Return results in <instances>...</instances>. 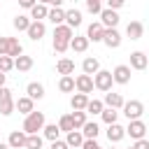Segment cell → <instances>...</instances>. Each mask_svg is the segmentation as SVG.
<instances>
[{
  "instance_id": "1",
  "label": "cell",
  "mask_w": 149,
  "mask_h": 149,
  "mask_svg": "<svg viewBox=\"0 0 149 149\" xmlns=\"http://www.w3.org/2000/svg\"><path fill=\"white\" fill-rule=\"evenodd\" d=\"M72 35H74V33H72L70 26H65V23L54 26V51H56V54H65Z\"/></svg>"
},
{
  "instance_id": "2",
  "label": "cell",
  "mask_w": 149,
  "mask_h": 149,
  "mask_svg": "<svg viewBox=\"0 0 149 149\" xmlns=\"http://www.w3.org/2000/svg\"><path fill=\"white\" fill-rule=\"evenodd\" d=\"M47 123V119H44V112H28L26 114V119H23V133L26 135H33V133H37V130H42V126Z\"/></svg>"
},
{
  "instance_id": "3",
  "label": "cell",
  "mask_w": 149,
  "mask_h": 149,
  "mask_svg": "<svg viewBox=\"0 0 149 149\" xmlns=\"http://www.w3.org/2000/svg\"><path fill=\"white\" fill-rule=\"evenodd\" d=\"M91 77H93V88H98V91H112L114 79H112V72L109 70H98Z\"/></svg>"
},
{
  "instance_id": "4",
  "label": "cell",
  "mask_w": 149,
  "mask_h": 149,
  "mask_svg": "<svg viewBox=\"0 0 149 149\" xmlns=\"http://www.w3.org/2000/svg\"><path fill=\"white\" fill-rule=\"evenodd\" d=\"M123 130H126V135H130L133 140H140V137L147 135V123H144L142 119H130Z\"/></svg>"
},
{
  "instance_id": "5",
  "label": "cell",
  "mask_w": 149,
  "mask_h": 149,
  "mask_svg": "<svg viewBox=\"0 0 149 149\" xmlns=\"http://www.w3.org/2000/svg\"><path fill=\"white\" fill-rule=\"evenodd\" d=\"M14 112V98H12V91L7 86H0V114L2 116H9Z\"/></svg>"
},
{
  "instance_id": "6",
  "label": "cell",
  "mask_w": 149,
  "mask_h": 149,
  "mask_svg": "<svg viewBox=\"0 0 149 149\" xmlns=\"http://www.w3.org/2000/svg\"><path fill=\"white\" fill-rule=\"evenodd\" d=\"M121 109H123V114L128 116V121H130V119H140V116L144 114V105H142L140 100H128V102L121 105Z\"/></svg>"
},
{
  "instance_id": "7",
  "label": "cell",
  "mask_w": 149,
  "mask_h": 149,
  "mask_svg": "<svg viewBox=\"0 0 149 149\" xmlns=\"http://www.w3.org/2000/svg\"><path fill=\"white\" fill-rule=\"evenodd\" d=\"M100 42H102L105 47H109V49H119V47H121V33H119L116 28H105Z\"/></svg>"
},
{
  "instance_id": "8",
  "label": "cell",
  "mask_w": 149,
  "mask_h": 149,
  "mask_svg": "<svg viewBox=\"0 0 149 149\" xmlns=\"http://www.w3.org/2000/svg\"><path fill=\"white\" fill-rule=\"evenodd\" d=\"M100 23L105 28H116L119 26V12L116 9H100Z\"/></svg>"
},
{
  "instance_id": "9",
  "label": "cell",
  "mask_w": 149,
  "mask_h": 149,
  "mask_svg": "<svg viewBox=\"0 0 149 149\" xmlns=\"http://www.w3.org/2000/svg\"><path fill=\"white\" fill-rule=\"evenodd\" d=\"M26 33H28V37L33 42H40L44 37V33H47V26H44V21H30V26L26 28Z\"/></svg>"
},
{
  "instance_id": "10",
  "label": "cell",
  "mask_w": 149,
  "mask_h": 149,
  "mask_svg": "<svg viewBox=\"0 0 149 149\" xmlns=\"http://www.w3.org/2000/svg\"><path fill=\"white\" fill-rule=\"evenodd\" d=\"M74 88L79 91V93H91L93 91V77L91 74H79V77H74Z\"/></svg>"
},
{
  "instance_id": "11",
  "label": "cell",
  "mask_w": 149,
  "mask_h": 149,
  "mask_svg": "<svg viewBox=\"0 0 149 149\" xmlns=\"http://www.w3.org/2000/svg\"><path fill=\"white\" fill-rule=\"evenodd\" d=\"M147 63H149V58H147L144 51H133L128 68H130V70H147Z\"/></svg>"
},
{
  "instance_id": "12",
  "label": "cell",
  "mask_w": 149,
  "mask_h": 149,
  "mask_svg": "<svg viewBox=\"0 0 149 149\" xmlns=\"http://www.w3.org/2000/svg\"><path fill=\"white\" fill-rule=\"evenodd\" d=\"M9 149H26V133L23 130H12L7 137Z\"/></svg>"
},
{
  "instance_id": "13",
  "label": "cell",
  "mask_w": 149,
  "mask_h": 149,
  "mask_svg": "<svg viewBox=\"0 0 149 149\" xmlns=\"http://www.w3.org/2000/svg\"><path fill=\"white\" fill-rule=\"evenodd\" d=\"M81 142H84V135H81V130H79V128H72V130H68V133H65V144H68L70 149H79V147H81Z\"/></svg>"
},
{
  "instance_id": "14",
  "label": "cell",
  "mask_w": 149,
  "mask_h": 149,
  "mask_svg": "<svg viewBox=\"0 0 149 149\" xmlns=\"http://www.w3.org/2000/svg\"><path fill=\"white\" fill-rule=\"evenodd\" d=\"M102 33H105V26H102L100 21H93V23L88 26V30H86V40H88V42H100V40H102Z\"/></svg>"
},
{
  "instance_id": "15",
  "label": "cell",
  "mask_w": 149,
  "mask_h": 149,
  "mask_svg": "<svg viewBox=\"0 0 149 149\" xmlns=\"http://www.w3.org/2000/svg\"><path fill=\"white\" fill-rule=\"evenodd\" d=\"M112 79H114L116 84H128V81H130V68H128V65H116V68L112 70Z\"/></svg>"
},
{
  "instance_id": "16",
  "label": "cell",
  "mask_w": 149,
  "mask_h": 149,
  "mask_svg": "<svg viewBox=\"0 0 149 149\" xmlns=\"http://www.w3.org/2000/svg\"><path fill=\"white\" fill-rule=\"evenodd\" d=\"M126 100H123V95L121 93H114V91H105V100H102V105L105 107H114V109H121V105H123Z\"/></svg>"
},
{
  "instance_id": "17",
  "label": "cell",
  "mask_w": 149,
  "mask_h": 149,
  "mask_svg": "<svg viewBox=\"0 0 149 149\" xmlns=\"http://www.w3.org/2000/svg\"><path fill=\"white\" fill-rule=\"evenodd\" d=\"M68 47H70L72 51H77V54H84V51L88 49V40H86V35H72Z\"/></svg>"
},
{
  "instance_id": "18",
  "label": "cell",
  "mask_w": 149,
  "mask_h": 149,
  "mask_svg": "<svg viewBox=\"0 0 149 149\" xmlns=\"http://www.w3.org/2000/svg\"><path fill=\"white\" fill-rule=\"evenodd\" d=\"M126 35H128L130 40H140V37L144 35V23H142V21H130V23L126 26Z\"/></svg>"
},
{
  "instance_id": "19",
  "label": "cell",
  "mask_w": 149,
  "mask_h": 149,
  "mask_svg": "<svg viewBox=\"0 0 149 149\" xmlns=\"http://www.w3.org/2000/svg\"><path fill=\"white\" fill-rule=\"evenodd\" d=\"M123 137H126L123 126H119V123H109V126H107V140H109V142H121Z\"/></svg>"
},
{
  "instance_id": "20",
  "label": "cell",
  "mask_w": 149,
  "mask_h": 149,
  "mask_svg": "<svg viewBox=\"0 0 149 149\" xmlns=\"http://www.w3.org/2000/svg\"><path fill=\"white\" fill-rule=\"evenodd\" d=\"M14 109H19L21 114H28V112H33V109H35V100H33V98H28V95H23V98L14 100Z\"/></svg>"
},
{
  "instance_id": "21",
  "label": "cell",
  "mask_w": 149,
  "mask_h": 149,
  "mask_svg": "<svg viewBox=\"0 0 149 149\" xmlns=\"http://www.w3.org/2000/svg\"><path fill=\"white\" fill-rule=\"evenodd\" d=\"M81 19H84V16H81V12H79V9H68V12H65V21H63V23H65V26H70V28H77V26H81Z\"/></svg>"
},
{
  "instance_id": "22",
  "label": "cell",
  "mask_w": 149,
  "mask_h": 149,
  "mask_svg": "<svg viewBox=\"0 0 149 149\" xmlns=\"http://www.w3.org/2000/svg\"><path fill=\"white\" fill-rule=\"evenodd\" d=\"M26 93H28V98H33V100H42V98H44V86H42L40 81H30V84L26 86Z\"/></svg>"
},
{
  "instance_id": "23",
  "label": "cell",
  "mask_w": 149,
  "mask_h": 149,
  "mask_svg": "<svg viewBox=\"0 0 149 149\" xmlns=\"http://www.w3.org/2000/svg\"><path fill=\"white\" fill-rule=\"evenodd\" d=\"M47 5H42V2H35L33 7H30V21H44L47 19Z\"/></svg>"
},
{
  "instance_id": "24",
  "label": "cell",
  "mask_w": 149,
  "mask_h": 149,
  "mask_svg": "<svg viewBox=\"0 0 149 149\" xmlns=\"http://www.w3.org/2000/svg\"><path fill=\"white\" fill-rule=\"evenodd\" d=\"M81 70H84V74H95L100 70V61L93 58V56H86L84 63H81Z\"/></svg>"
},
{
  "instance_id": "25",
  "label": "cell",
  "mask_w": 149,
  "mask_h": 149,
  "mask_svg": "<svg viewBox=\"0 0 149 149\" xmlns=\"http://www.w3.org/2000/svg\"><path fill=\"white\" fill-rule=\"evenodd\" d=\"M58 91H61V93H72V91H74V77H72V74H61V79H58Z\"/></svg>"
},
{
  "instance_id": "26",
  "label": "cell",
  "mask_w": 149,
  "mask_h": 149,
  "mask_svg": "<svg viewBox=\"0 0 149 149\" xmlns=\"http://www.w3.org/2000/svg\"><path fill=\"white\" fill-rule=\"evenodd\" d=\"M98 133H100V128H98L95 121H86V123L81 126V135H84V140H95Z\"/></svg>"
},
{
  "instance_id": "27",
  "label": "cell",
  "mask_w": 149,
  "mask_h": 149,
  "mask_svg": "<svg viewBox=\"0 0 149 149\" xmlns=\"http://www.w3.org/2000/svg\"><path fill=\"white\" fill-rule=\"evenodd\" d=\"M47 19H49L54 26H61V23L65 21V9H63V7H54V9L47 12Z\"/></svg>"
},
{
  "instance_id": "28",
  "label": "cell",
  "mask_w": 149,
  "mask_h": 149,
  "mask_svg": "<svg viewBox=\"0 0 149 149\" xmlns=\"http://www.w3.org/2000/svg\"><path fill=\"white\" fill-rule=\"evenodd\" d=\"M21 54H23V47H21V42H19L16 37H7V56L16 58V56H21Z\"/></svg>"
},
{
  "instance_id": "29",
  "label": "cell",
  "mask_w": 149,
  "mask_h": 149,
  "mask_svg": "<svg viewBox=\"0 0 149 149\" xmlns=\"http://www.w3.org/2000/svg\"><path fill=\"white\" fill-rule=\"evenodd\" d=\"M14 68H16L19 72H28V70L33 68V56H23V54L16 56V58H14Z\"/></svg>"
},
{
  "instance_id": "30",
  "label": "cell",
  "mask_w": 149,
  "mask_h": 149,
  "mask_svg": "<svg viewBox=\"0 0 149 149\" xmlns=\"http://www.w3.org/2000/svg\"><path fill=\"white\" fill-rule=\"evenodd\" d=\"M42 135H44V140L54 142V140H58V135H61V128H58L56 123H44V126H42Z\"/></svg>"
},
{
  "instance_id": "31",
  "label": "cell",
  "mask_w": 149,
  "mask_h": 149,
  "mask_svg": "<svg viewBox=\"0 0 149 149\" xmlns=\"http://www.w3.org/2000/svg\"><path fill=\"white\" fill-rule=\"evenodd\" d=\"M56 72H58V74H72V72H74V61L61 58V61L56 63Z\"/></svg>"
},
{
  "instance_id": "32",
  "label": "cell",
  "mask_w": 149,
  "mask_h": 149,
  "mask_svg": "<svg viewBox=\"0 0 149 149\" xmlns=\"http://www.w3.org/2000/svg\"><path fill=\"white\" fill-rule=\"evenodd\" d=\"M86 102H88V95H86V93H79V91L70 98V107H72V109H84Z\"/></svg>"
},
{
  "instance_id": "33",
  "label": "cell",
  "mask_w": 149,
  "mask_h": 149,
  "mask_svg": "<svg viewBox=\"0 0 149 149\" xmlns=\"http://www.w3.org/2000/svg\"><path fill=\"white\" fill-rule=\"evenodd\" d=\"M100 116H102V121L109 126V123H116V119H119V112H116L114 107H102Z\"/></svg>"
},
{
  "instance_id": "34",
  "label": "cell",
  "mask_w": 149,
  "mask_h": 149,
  "mask_svg": "<svg viewBox=\"0 0 149 149\" xmlns=\"http://www.w3.org/2000/svg\"><path fill=\"white\" fill-rule=\"evenodd\" d=\"M70 121H72V128H81V126L86 123V112H84V109H74V112L70 114Z\"/></svg>"
},
{
  "instance_id": "35",
  "label": "cell",
  "mask_w": 149,
  "mask_h": 149,
  "mask_svg": "<svg viewBox=\"0 0 149 149\" xmlns=\"http://www.w3.org/2000/svg\"><path fill=\"white\" fill-rule=\"evenodd\" d=\"M42 142H44V137L37 135V133L26 135V149H42Z\"/></svg>"
},
{
  "instance_id": "36",
  "label": "cell",
  "mask_w": 149,
  "mask_h": 149,
  "mask_svg": "<svg viewBox=\"0 0 149 149\" xmlns=\"http://www.w3.org/2000/svg\"><path fill=\"white\" fill-rule=\"evenodd\" d=\"M102 107H105V105H102V100H95V98H93V100H88V102H86L84 112H86V114H100V112H102Z\"/></svg>"
},
{
  "instance_id": "37",
  "label": "cell",
  "mask_w": 149,
  "mask_h": 149,
  "mask_svg": "<svg viewBox=\"0 0 149 149\" xmlns=\"http://www.w3.org/2000/svg\"><path fill=\"white\" fill-rule=\"evenodd\" d=\"M12 23H14V28H16L19 33H21V30H26V28L30 26V19H28V16H23V14H16Z\"/></svg>"
},
{
  "instance_id": "38",
  "label": "cell",
  "mask_w": 149,
  "mask_h": 149,
  "mask_svg": "<svg viewBox=\"0 0 149 149\" xmlns=\"http://www.w3.org/2000/svg\"><path fill=\"white\" fill-rule=\"evenodd\" d=\"M12 68H14V58H12V56H7V54H5V56H0V72H5V74H7Z\"/></svg>"
},
{
  "instance_id": "39",
  "label": "cell",
  "mask_w": 149,
  "mask_h": 149,
  "mask_svg": "<svg viewBox=\"0 0 149 149\" xmlns=\"http://www.w3.org/2000/svg\"><path fill=\"white\" fill-rule=\"evenodd\" d=\"M58 128H61V133H68V130H72V121H70V114H63L61 119H58V123H56Z\"/></svg>"
},
{
  "instance_id": "40",
  "label": "cell",
  "mask_w": 149,
  "mask_h": 149,
  "mask_svg": "<svg viewBox=\"0 0 149 149\" xmlns=\"http://www.w3.org/2000/svg\"><path fill=\"white\" fill-rule=\"evenodd\" d=\"M86 9H88L91 14H100L102 2H100V0H86Z\"/></svg>"
},
{
  "instance_id": "41",
  "label": "cell",
  "mask_w": 149,
  "mask_h": 149,
  "mask_svg": "<svg viewBox=\"0 0 149 149\" xmlns=\"http://www.w3.org/2000/svg\"><path fill=\"white\" fill-rule=\"evenodd\" d=\"M102 2H107L109 9H121V7L126 5V0H102Z\"/></svg>"
},
{
  "instance_id": "42",
  "label": "cell",
  "mask_w": 149,
  "mask_h": 149,
  "mask_svg": "<svg viewBox=\"0 0 149 149\" xmlns=\"http://www.w3.org/2000/svg\"><path fill=\"white\" fill-rule=\"evenodd\" d=\"M79 149H102V147H100V144H98L95 140H84Z\"/></svg>"
},
{
  "instance_id": "43",
  "label": "cell",
  "mask_w": 149,
  "mask_h": 149,
  "mask_svg": "<svg viewBox=\"0 0 149 149\" xmlns=\"http://www.w3.org/2000/svg\"><path fill=\"white\" fill-rule=\"evenodd\" d=\"M133 149H149V140H144V137H140V140H135V144H133Z\"/></svg>"
},
{
  "instance_id": "44",
  "label": "cell",
  "mask_w": 149,
  "mask_h": 149,
  "mask_svg": "<svg viewBox=\"0 0 149 149\" xmlns=\"http://www.w3.org/2000/svg\"><path fill=\"white\" fill-rule=\"evenodd\" d=\"M51 149H70V147L65 144V140H54L51 142Z\"/></svg>"
},
{
  "instance_id": "45",
  "label": "cell",
  "mask_w": 149,
  "mask_h": 149,
  "mask_svg": "<svg viewBox=\"0 0 149 149\" xmlns=\"http://www.w3.org/2000/svg\"><path fill=\"white\" fill-rule=\"evenodd\" d=\"M35 2H37V0H19V7H23V9H30Z\"/></svg>"
},
{
  "instance_id": "46",
  "label": "cell",
  "mask_w": 149,
  "mask_h": 149,
  "mask_svg": "<svg viewBox=\"0 0 149 149\" xmlns=\"http://www.w3.org/2000/svg\"><path fill=\"white\" fill-rule=\"evenodd\" d=\"M7 54V37H0V56Z\"/></svg>"
},
{
  "instance_id": "47",
  "label": "cell",
  "mask_w": 149,
  "mask_h": 149,
  "mask_svg": "<svg viewBox=\"0 0 149 149\" xmlns=\"http://www.w3.org/2000/svg\"><path fill=\"white\" fill-rule=\"evenodd\" d=\"M47 5H54V7H61V5H63V0H49Z\"/></svg>"
},
{
  "instance_id": "48",
  "label": "cell",
  "mask_w": 149,
  "mask_h": 149,
  "mask_svg": "<svg viewBox=\"0 0 149 149\" xmlns=\"http://www.w3.org/2000/svg\"><path fill=\"white\" fill-rule=\"evenodd\" d=\"M5 79H7V74H5V72H0V86H5Z\"/></svg>"
},
{
  "instance_id": "49",
  "label": "cell",
  "mask_w": 149,
  "mask_h": 149,
  "mask_svg": "<svg viewBox=\"0 0 149 149\" xmlns=\"http://www.w3.org/2000/svg\"><path fill=\"white\" fill-rule=\"evenodd\" d=\"M0 149H9V144H7V142H2V140H0Z\"/></svg>"
},
{
  "instance_id": "50",
  "label": "cell",
  "mask_w": 149,
  "mask_h": 149,
  "mask_svg": "<svg viewBox=\"0 0 149 149\" xmlns=\"http://www.w3.org/2000/svg\"><path fill=\"white\" fill-rule=\"evenodd\" d=\"M37 2H42V5H47V2H49V0H37Z\"/></svg>"
},
{
  "instance_id": "51",
  "label": "cell",
  "mask_w": 149,
  "mask_h": 149,
  "mask_svg": "<svg viewBox=\"0 0 149 149\" xmlns=\"http://www.w3.org/2000/svg\"><path fill=\"white\" fill-rule=\"evenodd\" d=\"M128 149H133V147H128Z\"/></svg>"
},
{
  "instance_id": "52",
  "label": "cell",
  "mask_w": 149,
  "mask_h": 149,
  "mask_svg": "<svg viewBox=\"0 0 149 149\" xmlns=\"http://www.w3.org/2000/svg\"><path fill=\"white\" fill-rule=\"evenodd\" d=\"M109 149H114V147H109Z\"/></svg>"
},
{
  "instance_id": "53",
  "label": "cell",
  "mask_w": 149,
  "mask_h": 149,
  "mask_svg": "<svg viewBox=\"0 0 149 149\" xmlns=\"http://www.w3.org/2000/svg\"><path fill=\"white\" fill-rule=\"evenodd\" d=\"M100 2H102V0H100Z\"/></svg>"
}]
</instances>
